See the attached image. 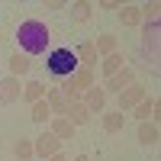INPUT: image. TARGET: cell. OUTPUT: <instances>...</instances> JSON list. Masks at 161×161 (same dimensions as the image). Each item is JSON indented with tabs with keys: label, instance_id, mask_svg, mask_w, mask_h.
Masks as SVG:
<instances>
[{
	"label": "cell",
	"instance_id": "obj_16",
	"mask_svg": "<svg viewBox=\"0 0 161 161\" xmlns=\"http://www.w3.org/2000/svg\"><path fill=\"white\" fill-rule=\"evenodd\" d=\"M93 48H97V58H106V55H113V52H119V39L110 36V32H100L97 39H90Z\"/></svg>",
	"mask_w": 161,
	"mask_h": 161
},
{
	"label": "cell",
	"instance_id": "obj_24",
	"mask_svg": "<svg viewBox=\"0 0 161 161\" xmlns=\"http://www.w3.org/2000/svg\"><path fill=\"white\" fill-rule=\"evenodd\" d=\"M13 155H16L19 161H29V158H36V155H32V139H19L16 145H13Z\"/></svg>",
	"mask_w": 161,
	"mask_h": 161
},
{
	"label": "cell",
	"instance_id": "obj_11",
	"mask_svg": "<svg viewBox=\"0 0 161 161\" xmlns=\"http://www.w3.org/2000/svg\"><path fill=\"white\" fill-rule=\"evenodd\" d=\"M142 48L152 52V61L158 58V19H148L142 26Z\"/></svg>",
	"mask_w": 161,
	"mask_h": 161
},
{
	"label": "cell",
	"instance_id": "obj_26",
	"mask_svg": "<svg viewBox=\"0 0 161 161\" xmlns=\"http://www.w3.org/2000/svg\"><path fill=\"white\" fill-rule=\"evenodd\" d=\"M100 10H116L119 13V7H123V3H119V0H103V3H97Z\"/></svg>",
	"mask_w": 161,
	"mask_h": 161
},
{
	"label": "cell",
	"instance_id": "obj_14",
	"mask_svg": "<svg viewBox=\"0 0 161 161\" xmlns=\"http://www.w3.org/2000/svg\"><path fill=\"white\" fill-rule=\"evenodd\" d=\"M45 84H42V80H26V84H23V103L26 106H32V103H39V100H45Z\"/></svg>",
	"mask_w": 161,
	"mask_h": 161
},
{
	"label": "cell",
	"instance_id": "obj_13",
	"mask_svg": "<svg viewBox=\"0 0 161 161\" xmlns=\"http://www.w3.org/2000/svg\"><path fill=\"white\" fill-rule=\"evenodd\" d=\"M161 142V129L155 119H148V123H139V145H148V148H155V145Z\"/></svg>",
	"mask_w": 161,
	"mask_h": 161
},
{
	"label": "cell",
	"instance_id": "obj_7",
	"mask_svg": "<svg viewBox=\"0 0 161 161\" xmlns=\"http://www.w3.org/2000/svg\"><path fill=\"white\" fill-rule=\"evenodd\" d=\"M23 97V84H19V77H3V80H0V103H3V106H10V103H16Z\"/></svg>",
	"mask_w": 161,
	"mask_h": 161
},
{
	"label": "cell",
	"instance_id": "obj_27",
	"mask_svg": "<svg viewBox=\"0 0 161 161\" xmlns=\"http://www.w3.org/2000/svg\"><path fill=\"white\" fill-rule=\"evenodd\" d=\"M61 7H68V3H61V0H48L45 10H61Z\"/></svg>",
	"mask_w": 161,
	"mask_h": 161
},
{
	"label": "cell",
	"instance_id": "obj_25",
	"mask_svg": "<svg viewBox=\"0 0 161 161\" xmlns=\"http://www.w3.org/2000/svg\"><path fill=\"white\" fill-rule=\"evenodd\" d=\"M158 10H161V3H142L139 7V13H142V23H148V19H158Z\"/></svg>",
	"mask_w": 161,
	"mask_h": 161
},
{
	"label": "cell",
	"instance_id": "obj_1",
	"mask_svg": "<svg viewBox=\"0 0 161 161\" xmlns=\"http://www.w3.org/2000/svg\"><path fill=\"white\" fill-rule=\"evenodd\" d=\"M16 42H19V52L26 58H36V55H45L48 52V42H52V32L42 19H23L16 26Z\"/></svg>",
	"mask_w": 161,
	"mask_h": 161
},
{
	"label": "cell",
	"instance_id": "obj_3",
	"mask_svg": "<svg viewBox=\"0 0 161 161\" xmlns=\"http://www.w3.org/2000/svg\"><path fill=\"white\" fill-rule=\"evenodd\" d=\"M129 84H136V71H132L129 64H126L123 71H116L113 77H106L100 87H103V93H106V97H110V93H116V97H119V93H123V90H126Z\"/></svg>",
	"mask_w": 161,
	"mask_h": 161
},
{
	"label": "cell",
	"instance_id": "obj_10",
	"mask_svg": "<svg viewBox=\"0 0 161 161\" xmlns=\"http://www.w3.org/2000/svg\"><path fill=\"white\" fill-rule=\"evenodd\" d=\"M100 126L106 136H116V132H123L126 129V113H119V110H106L100 116Z\"/></svg>",
	"mask_w": 161,
	"mask_h": 161
},
{
	"label": "cell",
	"instance_id": "obj_20",
	"mask_svg": "<svg viewBox=\"0 0 161 161\" xmlns=\"http://www.w3.org/2000/svg\"><path fill=\"white\" fill-rule=\"evenodd\" d=\"M45 103H48L52 116H64V110H68V103H64V97H61L58 87H48V90H45Z\"/></svg>",
	"mask_w": 161,
	"mask_h": 161
},
{
	"label": "cell",
	"instance_id": "obj_17",
	"mask_svg": "<svg viewBox=\"0 0 161 161\" xmlns=\"http://www.w3.org/2000/svg\"><path fill=\"white\" fill-rule=\"evenodd\" d=\"M7 68H10V77H26L32 68V58H26L23 52H13L10 61H7Z\"/></svg>",
	"mask_w": 161,
	"mask_h": 161
},
{
	"label": "cell",
	"instance_id": "obj_15",
	"mask_svg": "<svg viewBox=\"0 0 161 161\" xmlns=\"http://www.w3.org/2000/svg\"><path fill=\"white\" fill-rule=\"evenodd\" d=\"M48 132H52L58 142H64V139H74V132H77V129H74L64 116H52V119H48Z\"/></svg>",
	"mask_w": 161,
	"mask_h": 161
},
{
	"label": "cell",
	"instance_id": "obj_23",
	"mask_svg": "<svg viewBox=\"0 0 161 161\" xmlns=\"http://www.w3.org/2000/svg\"><path fill=\"white\" fill-rule=\"evenodd\" d=\"M29 110H32V113H29V119H32L36 126H48V119H52V110H48V103H45V100L32 103Z\"/></svg>",
	"mask_w": 161,
	"mask_h": 161
},
{
	"label": "cell",
	"instance_id": "obj_18",
	"mask_svg": "<svg viewBox=\"0 0 161 161\" xmlns=\"http://www.w3.org/2000/svg\"><path fill=\"white\" fill-rule=\"evenodd\" d=\"M68 80H71V84H74L80 93H84L87 87H93V84H97V71H93V68H77Z\"/></svg>",
	"mask_w": 161,
	"mask_h": 161
},
{
	"label": "cell",
	"instance_id": "obj_5",
	"mask_svg": "<svg viewBox=\"0 0 161 161\" xmlns=\"http://www.w3.org/2000/svg\"><path fill=\"white\" fill-rule=\"evenodd\" d=\"M145 97H148V93H145V87L136 80V84H129V87H126V90L116 97V110H119V113H129L132 106H136V103H142Z\"/></svg>",
	"mask_w": 161,
	"mask_h": 161
},
{
	"label": "cell",
	"instance_id": "obj_22",
	"mask_svg": "<svg viewBox=\"0 0 161 161\" xmlns=\"http://www.w3.org/2000/svg\"><path fill=\"white\" fill-rule=\"evenodd\" d=\"M119 23L123 26H142V13L136 3H123L119 7Z\"/></svg>",
	"mask_w": 161,
	"mask_h": 161
},
{
	"label": "cell",
	"instance_id": "obj_29",
	"mask_svg": "<svg viewBox=\"0 0 161 161\" xmlns=\"http://www.w3.org/2000/svg\"><path fill=\"white\" fill-rule=\"evenodd\" d=\"M71 161H90V158H87V155H74Z\"/></svg>",
	"mask_w": 161,
	"mask_h": 161
},
{
	"label": "cell",
	"instance_id": "obj_2",
	"mask_svg": "<svg viewBox=\"0 0 161 161\" xmlns=\"http://www.w3.org/2000/svg\"><path fill=\"white\" fill-rule=\"evenodd\" d=\"M45 68H48L52 77L64 80V77H71V74L80 68V64H77V58H74V52H71V48H55V52H48Z\"/></svg>",
	"mask_w": 161,
	"mask_h": 161
},
{
	"label": "cell",
	"instance_id": "obj_8",
	"mask_svg": "<svg viewBox=\"0 0 161 161\" xmlns=\"http://www.w3.org/2000/svg\"><path fill=\"white\" fill-rule=\"evenodd\" d=\"M126 116H136L139 123H148V119H155V123H158V100H155V97H145L142 103L132 106Z\"/></svg>",
	"mask_w": 161,
	"mask_h": 161
},
{
	"label": "cell",
	"instance_id": "obj_28",
	"mask_svg": "<svg viewBox=\"0 0 161 161\" xmlns=\"http://www.w3.org/2000/svg\"><path fill=\"white\" fill-rule=\"evenodd\" d=\"M45 161H68V158H64V152H55V155H52V158H45Z\"/></svg>",
	"mask_w": 161,
	"mask_h": 161
},
{
	"label": "cell",
	"instance_id": "obj_9",
	"mask_svg": "<svg viewBox=\"0 0 161 161\" xmlns=\"http://www.w3.org/2000/svg\"><path fill=\"white\" fill-rule=\"evenodd\" d=\"M74 52V58H77V64H80V68H97V48H93V42H90V39H84V42H80L77 48H71Z\"/></svg>",
	"mask_w": 161,
	"mask_h": 161
},
{
	"label": "cell",
	"instance_id": "obj_19",
	"mask_svg": "<svg viewBox=\"0 0 161 161\" xmlns=\"http://www.w3.org/2000/svg\"><path fill=\"white\" fill-rule=\"evenodd\" d=\"M123 61H126V58L119 55V52H113V55H106V58H100V74H103V80H106V77H113L116 71H123V68H126Z\"/></svg>",
	"mask_w": 161,
	"mask_h": 161
},
{
	"label": "cell",
	"instance_id": "obj_21",
	"mask_svg": "<svg viewBox=\"0 0 161 161\" xmlns=\"http://www.w3.org/2000/svg\"><path fill=\"white\" fill-rule=\"evenodd\" d=\"M68 10H71V19H74V23H87V19L93 16V10H97V7L87 3V0H74Z\"/></svg>",
	"mask_w": 161,
	"mask_h": 161
},
{
	"label": "cell",
	"instance_id": "obj_4",
	"mask_svg": "<svg viewBox=\"0 0 161 161\" xmlns=\"http://www.w3.org/2000/svg\"><path fill=\"white\" fill-rule=\"evenodd\" d=\"M55 152H61V142L52 136L48 129H45V132H39V136L32 139V155H36V158H42V161H45V158H52Z\"/></svg>",
	"mask_w": 161,
	"mask_h": 161
},
{
	"label": "cell",
	"instance_id": "obj_12",
	"mask_svg": "<svg viewBox=\"0 0 161 161\" xmlns=\"http://www.w3.org/2000/svg\"><path fill=\"white\" fill-rule=\"evenodd\" d=\"M64 119H68V123H71L74 129H80V126H87L93 116L87 113V106L77 100V103H68V110H64Z\"/></svg>",
	"mask_w": 161,
	"mask_h": 161
},
{
	"label": "cell",
	"instance_id": "obj_6",
	"mask_svg": "<svg viewBox=\"0 0 161 161\" xmlns=\"http://www.w3.org/2000/svg\"><path fill=\"white\" fill-rule=\"evenodd\" d=\"M80 103H84V106H87V113L93 116V113H106V103H110V97L103 93V87L93 84V87H87L84 93H80Z\"/></svg>",
	"mask_w": 161,
	"mask_h": 161
}]
</instances>
